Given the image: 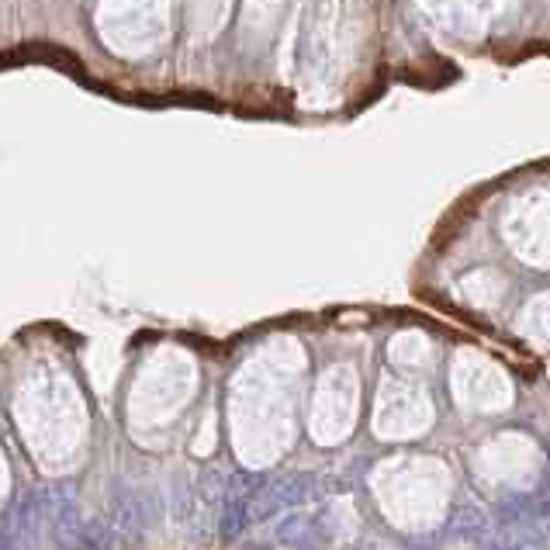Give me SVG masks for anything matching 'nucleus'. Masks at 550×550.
<instances>
[{
    "mask_svg": "<svg viewBox=\"0 0 550 550\" xmlns=\"http://www.w3.org/2000/svg\"><path fill=\"white\" fill-rule=\"evenodd\" d=\"M108 523L115 530L118 540H139L142 530H146V502L142 495L128 492V488H115L108 499Z\"/></svg>",
    "mask_w": 550,
    "mask_h": 550,
    "instance_id": "obj_1",
    "label": "nucleus"
},
{
    "mask_svg": "<svg viewBox=\"0 0 550 550\" xmlns=\"http://www.w3.org/2000/svg\"><path fill=\"white\" fill-rule=\"evenodd\" d=\"M0 550H18V544H14V540H7V537H0Z\"/></svg>",
    "mask_w": 550,
    "mask_h": 550,
    "instance_id": "obj_7",
    "label": "nucleus"
},
{
    "mask_svg": "<svg viewBox=\"0 0 550 550\" xmlns=\"http://www.w3.org/2000/svg\"><path fill=\"white\" fill-rule=\"evenodd\" d=\"M301 533H305V516H288V523L277 530V537H281V540H298Z\"/></svg>",
    "mask_w": 550,
    "mask_h": 550,
    "instance_id": "obj_6",
    "label": "nucleus"
},
{
    "mask_svg": "<svg viewBox=\"0 0 550 550\" xmlns=\"http://www.w3.org/2000/svg\"><path fill=\"white\" fill-rule=\"evenodd\" d=\"M450 533L454 537H471V540H481L488 533V523H485V516H481L478 509H471V506H454L450 509Z\"/></svg>",
    "mask_w": 550,
    "mask_h": 550,
    "instance_id": "obj_5",
    "label": "nucleus"
},
{
    "mask_svg": "<svg viewBox=\"0 0 550 550\" xmlns=\"http://www.w3.org/2000/svg\"><path fill=\"white\" fill-rule=\"evenodd\" d=\"M115 530H111L108 519H84L80 526V537H77V547L73 550H111L115 547Z\"/></svg>",
    "mask_w": 550,
    "mask_h": 550,
    "instance_id": "obj_4",
    "label": "nucleus"
},
{
    "mask_svg": "<svg viewBox=\"0 0 550 550\" xmlns=\"http://www.w3.org/2000/svg\"><path fill=\"white\" fill-rule=\"evenodd\" d=\"M537 506H540V499H533V495H512V499H506L499 509H495V519H499V526L537 523Z\"/></svg>",
    "mask_w": 550,
    "mask_h": 550,
    "instance_id": "obj_3",
    "label": "nucleus"
},
{
    "mask_svg": "<svg viewBox=\"0 0 550 550\" xmlns=\"http://www.w3.org/2000/svg\"><path fill=\"white\" fill-rule=\"evenodd\" d=\"M42 526H45V506H42V492H28L21 499L18 512H14V533L28 550H39L42 540Z\"/></svg>",
    "mask_w": 550,
    "mask_h": 550,
    "instance_id": "obj_2",
    "label": "nucleus"
}]
</instances>
